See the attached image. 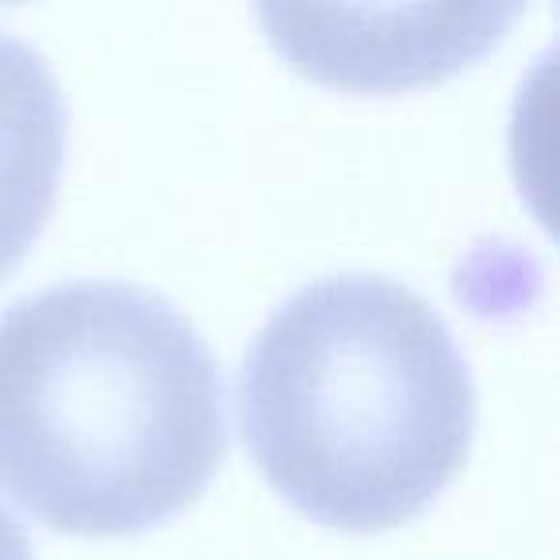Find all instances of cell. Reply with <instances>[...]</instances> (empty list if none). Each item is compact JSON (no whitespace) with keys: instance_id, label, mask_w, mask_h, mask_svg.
Listing matches in <instances>:
<instances>
[{"instance_id":"obj_1","label":"cell","mask_w":560,"mask_h":560,"mask_svg":"<svg viewBox=\"0 0 560 560\" xmlns=\"http://www.w3.org/2000/svg\"><path fill=\"white\" fill-rule=\"evenodd\" d=\"M208 338L162 292L81 277L0 312V488L112 537L185 511L226 453Z\"/></svg>"},{"instance_id":"obj_2","label":"cell","mask_w":560,"mask_h":560,"mask_svg":"<svg viewBox=\"0 0 560 560\" xmlns=\"http://www.w3.org/2000/svg\"><path fill=\"white\" fill-rule=\"evenodd\" d=\"M238 427L292 506L384 529L427 511L465 465L476 384L427 296L381 272H327L246 346Z\"/></svg>"},{"instance_id":"obj_3","label":"cell","mask_w":560,"mask_h":560,"mask_svg":"<svg viewBox=\"0 0 560 560\" xmlns=\"http://www.w3.org/2000/svg\"><path fill=\"white\" fill-rule=\"evenodd\" d=\"M66 96L27 39L0 32V277L27 254L58 196Z\"/></svg>"},{"instance_id":"obj_4","label":"cell","mask_w":560,"mask_h":560,"mask_svg":"<svg viewBox=\"0 0 560 560\" xmlns=\"http://www.w3.org/2000/svg\"><path fill=\"white\" fill-rule=\"evenodd\" d=\"M0 560H35L32 537H27L24 522L0 503Z\"/></svg>"}]
</instances>
